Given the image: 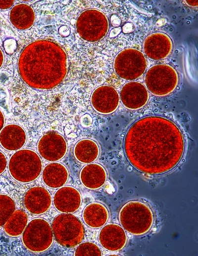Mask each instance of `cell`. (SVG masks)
Returning a JSON list of instances; mask_svg holds the SVG:
<instances>
[{
	"instance_id": "obj_1",
	"label": "cell",
	"mask_w": 198,
	"mask_h": 256,
	"mask_svg": "<svg viewBox=\"0 0 198 256\" xmlns=\"http://www.w3.org/2000/svg\"><path fill=\"white\" fill-rule=\"evenodd\" d=\"M123 147L128 161L136 169L160 175L178 165L185 145L183 134L174 122L161 116H149L132 125Z\"/></svg>"
},
{
	"instance_id": "obj_2",
	"label": "cell",
	"mask_w": 198,
	"mask_h": 256,
	"mask_svg": "<svg viewBox=\"0 0 198 256\" xmlns=\"http://www.w3.org/2000/svg\"><path fill=\"white\" fill-rule=\"evenodd\" d=\"M23 81L36 89L49 90L59 84L67 72V58L64 50L50 40H40L28 44L18 63Z\"/></svg>"
},
{
	"instance_id": "obj_3",
	"label": "cell",
	"mask_w": 198,
	"mask_h": 256,
	"mask_svg": "<svg viewBox=\"0 0 198 256\" xmlns=\"http://www.w3.org/2000/svg\"><path fill=\"white\" fill-rule=\"evenodd\" d=\"M118 218L121 227L135 236H141L148 232L154 222L153 213L150 207L139 200L126 203L121 208Z\"/></svg>"
},
{
	"instance_id": "obj_4",
	"label": "cell",
	"mask_w": 198,
	"mask_h": 256,
	"mask_svg": "<svg viewBox=\"0 0 198 256\" xmlns=\"http://www.w3.org/2000/svg\"><path fill=\"white\" fill-rule=\"evenodd\" d=\"M10 176L16 181L27 183L34 181L40 176L42 162L34 151L23 149L15 152L8 162Z\"/></svg>"
},
{
	"instance_id": "obj_5",
	"label": "cell",
	"mask_w": 198,
	"mask_h": 256,
	"mask_svg": "<svg viewBox=\"0 0 198 256\" xmlns=\"http://www.w3.org/2000/svg\"><path fill=\"white\" fill-rule=\"evenodd\" d=\"M51 228L56 241L65 248H73L84 239L85 231L80 220L72 213H61L52 220Z\"/></svg>"
},
{
	"instance_id": "obj_6",
	"label": "cell",
	"mask_w": 198,
	"mask_h": 256,
	"mask_svg": "<svg viewBox=\"0 0 198 256\" xmlns=\"http://www.w3.org/2000/svg\"><path fill=\"white\" fill-rule=\"evenodd\" d=\"M178 75L176 70L168 64H156L150 67L145 76L148 89L153 95L166 96L176 87Z\"/></svg>"
},
{
	"instance_id": "obj_7",
	"label": "cell",
	"mask_w": 198,
	"mask_h": 256,
	"mask_svg": "<svg viewBox=\"0 0 198 256\" xmlns=\"http://www.w3.org/2000/svg\"><path fill=\"white\" fill-rule=\"evenodd\" d=\"M53 234L51 226L45 219L36 218L27 224L22 235L24 246L34 253H42L51 246Z\"/></svg>"
},
{
	"instance_id": "obj_8",
	"label": "cell",
	"mask_w": 198,
	"mask_h": 256,
	"mask_svg": "<svg viewBox=\"0 0 198 256\" xmlns=\"http://www.w3.org/2000/svg\"><path fill=\"white\" fill-rule=\"evenodd\" d=\"M76 29L79 36L88 42H96L103 38L108 29V21L102 12L87 9L78 16Z\"/></svg>"
},
{
	"instance_id": "obj_9",
	"label": "cell",
	"mask_w": 198,
	"mask_h": 256,
	"mask_svg": "<svg viewBox=\"0 0 198 256\" xmlns=\"http://www.w3.org/2000/svg\"><path fill=\"white\" fill-rule=\"evenodd\" d=\"M114 68L120 78L127 80H135L146 71L147 61L140 51L132 48L125 49L116 56Z\"/></svg>"
},
{
	"instance_id": "obj_10",
	"label": "cell",
	"mask_w": 198,
	"mask_h": 256,
	"mask_svg": "<svg viewBox=\"0 0 198 256\" xmlns=\"http://www.w3.org/2000/svg\"><path fill=\"white\" fill-rule=\"evenodd\" d=\"M38 150L44 159L54 162L64 157L67 151V145L62 135L55 131H50L40 138Z\"/></svg>"
},
{
	"instance_id": "obj_11",
	"label": "cell",
	"mask_w": 198,
	"mask_h": 256,
	"mask_svg": "<svg viewBox=\"0 0 198 256\" xmlns=\"http://www.w3.org/2000/svg\"><path fill=\"white\" fill-rule=\"evenodd\" d=\"M91 103L94 109L98 113L109 114L118 108L119 96L113 87L108 85L97 88L91 96Z\"/></svg>"
},
{
	"instance_id": "obj_12",
	"label": "cell",
	"mask_w": 198,
	"mask_h": 256,
	"mask_svg": "<svg viewBox=\"0 0 198 256\" xmlns=\"http://www.w3.org/2000/svg\"><path fill=\"white\" fill-rule=\"evenodd\" d=\"M145 54L150 59L158 61L168 57L173 48L170 38L166 34L156 32L148 35L144 42Z\"/></svg>"
},
{
	"instance_id": "obj_13",
	"label": "cell",
	"mask_w": 198,
	"mask_h": 256,
	"mask_svg": "<svg viewBox=\"0 0 198 256\" xmlns=\"http://www.w3.org/2000/svg\"><path fill=\"white\" fill-rule=\"evenodd\" d=\"M100 245L109 252H118L126 245L127 237L125 230L116 223L104 225L99 234Z\"/></svg>"
},
{
	"instance_id": "obj_14",
	"label": "cell",
	"mask_w": 198,
	"mask_h": 256,
	"mask_svg": "<svg viewBox=\"0 0 198 256\" xmlns=\"http://www.w3.org/2000/svg\"><path fill=\"white\" fill-rule=\"evenodd\" d=\"M148 97L146 87L137 81H130L124 84L120 95L123 105L130 110H137L143 107L147 103Z\"/></svg>"
},
{
	"instance_id": "obj_15",
	"label": "cell",
	"mask_w": 198,
	"mask_h": 256,
	"mask_svg": "<svg viewBox=\"0 0 198 256\" xmlns=\"http://www.w3.org/2000/svg\"><path fill=\"white\" fill-rule=\"evenodd\" d=\"M51 196L49 191L42 187H33L25 193L23 203L31 213L40 215L46 212L51 204Z\"/></svg>"
},
{
	"instance_id": "obj_16",
	"label": "cell",
	"mask_w": 198,
	"mask_h": 256,
	"mask_svg": "<svg viewBox=\"0 0 198 256\" xmlns=\"http://www.w3.org/2000/svg\"><path fill=\"white\" fill-rule=\"evenodd\" d=\"M82 202V197L76 188L65 186L56 191L53 197V203L57 210L61 213H73L79 209Z\"/></svg>"
},
{
	"instance_id": "obj_17",
	"label": "cell",
	"mask_w": 198,
	"mask_h": 256,
	"mask_svg": "<svg viewBox=\"0 0 198 256\" xmlns=\"http://www.w3.org/2000/svg\"><path fill=\"white\" fill-rule=\"evenodd\" d=\"M27 140L24 128L17 124H9L0 131V144L7 151H16L25 145Z\"/></svg>"
},
{
	"instance_id": "obj_18",
	"label": "cell",
	"mask_w": 198,
	"mask_h": 256,
	"mask_svg": "<svg viewBox=\"0 0 198 256\" xmlns=\"http://www.w3.org/2000/svg\"><path fill=\"white\" fill-rule=\"evenodd\" d=\"M107 174L102 166L97 163H90L84 166L80 173L82 185L90 190H97L105 184Z\"/></svg>"
},
{
	"instance_id": "obj_19",
	"label": "cell",
	"mask_w": 198,
	"mask_h": 256,
	"mask_svg": "<svg viewBox=\"0 0 198 256\" xmlns=\"http://www.w3.org/2000/svg\"><path fill=\"white\" fill-rule=\"evenodd\" d=\"M68 172L63 164L53 162L46 165L42 173L44 183L51 189L62 187L68 179Z\"/></svg>"
},
{
	"instance_id": "obj_20",
	"label": "cell",
	"mask_w": 198,
	"mask_h": 256,
	"mask_svg": "<svg viewBox=\"0 0 198 256\" xmlns=\"http://www.w3.org/2000/svg\"><path fill=\"white\" fill-rule=\"evenodd\" d=\"M84 223L89 227L98 229L103 227L109 218V212L105 205L99 202L88 204L82 213Z\"/></svg>"
},
{
	"instance_id": "obj_21",
	"label": "cell",
	"mask_w": 198,
	"mask_h": 256,
	"mask_svg": "<svg viewBox=\"0 0 198 256\" xmlns=\"http://www.w3.org/2000/svg\"><path fill=\"white\" fill-rule=\"evenodd\" d=\"M9 18L10 22L16 28L27 30L33 26L35 15L31 7L26 4H19L11 9Z\"/></svg>"
},
{
	"instance_id": "obj_22",
	"label": "cell",
	"mask_w": 198,
	"mask_h": 256,
	"mask_svg": "<svg viewBox=\"0 0 198 256\" xmlns=\"http://www.w3.org/2000/svg\"><path fill=\"white\" fill-rule=\"evenodd\" d=\"M73 153L75 158L79 162L90 164L98 158L99 150L95 141L90 139H83L76 143Z\"/></svg>"
},
{
	"instance_id": "obj_23",
	"label": "cell",
	"mask_w": 198,
	"mask_h": 256,
	"mask_svg": "<svg viewBox=\"0 0 198 256\" xmlns=\"http://www.w3.org/2000/svg\"><path fill=\"white\" fill-rule=\"evenodd\" d=\"M27 223L26 213L22 210H15L4 225V231L10 237H18L24 232Z\"/></svg>"
},
{
	"instance_id": "obj_24",
	"label": "cell",
	"mask_w": 198,
	"mask_h": 256,
	"mask_svg": "<svg viewBox=\"0 0 198 256\" xmlns=\"http://www.w3.org/2000/svg\"><path fill=\"white\" fill-rule=\"evenodd\" d=\"M16 210L13 199L5 194H0V227L6 222Z\"/></svg>"
},
{
	"instance_id": "obj_25",
	"label": "cell",
	"mask_w": 198,
	"mask_h": 256,
	"mask_svg": "<svg viewBox=\"0 0 198 256\" xmlns=\"http://www.w3.org/2000/svg\"><path fill=\"white\" fill-rule=\"evenodd\" d=\"M74 256H101L102 253L97 245L91 242H85L79 244Z\"/></svg>"
},
{
	"instance_id": "obj_26",
	"label": "cell",
	"mask_w": 198,
	"mask_h": 256,
	"mask_svg": "<svg viewBox=\"0 0 198 256\" xmlns=\"http://www.w3.org/2000/svg\"><path fill=\"white\" fill-rule=\"evenodd\" d=\"M4 47L5 51L7 53H12L16 47V43L15 40L12 39L6 40L4 43Z\"/></svg>"
},
{
	"instance_id": "obj_27",
	"label": "cell",
	"mask_w": 198,
	"mask_h": 256,
	"mask_svg": "<svg viewBox=\"0 0 198 256\" xmlns=\"http://www.w3.org/2000/svg\"><path fill=\"white\" fill-rule=\"evenodd\" d=\"M7 159L3 153L0 151V175L5 171L7 166Z\"/></svg>"
},
{
	"instance_id": "obj_28",
	"label": "cell",
	"mask_w": 198,
	"mask_h": 256,
	"mask_svg": "<svg viewBox=\"0 0 198 256\" xmlns=\"http://www.w3.org/2000/svg\"><path fill=\"white\" fill-rule=\"evenodd\" d=\"M81 122L83 127H88L92 124V119L90 115L86 114L81 118Z\"/></svg>"
},
{
	"instance_id": "obj_29",
	"label": "cell",
	"mask_w": 198,
	"mask_h": 256,
	"mask_svg": "<svg viewBox=\"0 0 198 256\" xmlns=\"http://www.w3.org/2000/svg\"><path fill=\"white\" fill-rule=\"evenodd\" d=\"M14 3V0H0V9H7L10 8Z\"/></svg>"
},
{
	"instance_id": "obj_30",
	"label": "cell",
	"mask_w": 198,
	"mask_h": 256,
	"mask_svg": "<svg viewBox=\"0 0 198 256\" xmlns=\"http://www.w3.org/2000/svg\"><path fill=\"white\" fill-rule=\"evenodd\" d=\"M133 30V25L130 23H127L123 27V32L125 33H128Z\"/></svg>"
},
{
	"instance_id": "obj_31",
	"label": "cell",
	"mask_w": 198,
	"mask_h": 256,
	"mask_svg": "<svg viewBox=\"0 0 198 256\" xmlns=\"http://www.w3.org/2000/svg\"><path fill=\"white\" fill-rule=\"evenodd\" d=\"M121 29L120 27H117L112 29L109 33V37H113L117 36L121 32Z\"/></svg>"
},
{
	"instance_id": "obj_32",
	"label": "cell",
	"mask_w": 198,
	"mask_h": 256,
	"mask_svg": "<svg viewBox=\"0 0 198 256\" xmlns=\"http://www.w3.org/2000/svg\"><path fill=\"white\" fill-rule=\"evenodd\" d=\"M111 21L113 26H118L121 23L120 19L115 16H112L111 17Z\"/></svg>"
},
{
	"instance_id": "obj_33",
	"label": "cell",
	"mask_w": 198,
	"mask_h": 256,
	"mask_svg": "<svg viewBox=\"0 0 198 256\" xmlns=\"http://www.w3.org/2000/svg\"><path fill=\"white\" fill-rule=\"evenodd\" d=\"M5 123V118L3 114L0 110V131L3 128Z\"/></svg>"
},
{
	"instance_id": "obj_34",
	"label": "cell",
	"mask_w": 198,
	"mask_h": 256,
	"mask_svg": "<svg viewBox=\"0 0 198 256\" xmlns=\"http://www.w3.org/2000/svg\"><path fill=\"white\" fill-rule=\"evenodd\" d=\"M186 2L190 6L192 7L198 6V0H186Z\"/></svg>"
},
{
	"instance_id": "obj_35",
	"label": "cell",
	"mask_w": 198,
	"mask_h": 256,
	"mask_svg": "<svg viewBox=\"0 0 198 256\" xmlns=\"http://www.w3.org/2000/svg\"><path fill=\"white\" fill-rule=\"evenodd\" d=\"M4 62V55L3 54L0 49V68L1 67V66L3 65Z\"/></svg>"
}]
</instances>
